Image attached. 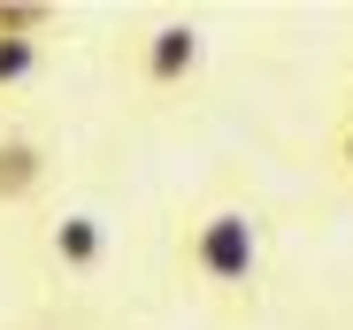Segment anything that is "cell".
Instances as JSON below:
<instances>
[{
	"label": "cell",
	"instance_id": "obj_1",
	"mask_svg": "<svg viewBox=\"0 0 353 330\" xmlns=\"http://www.w3.org/2000/svg\"><path fill=\"white\" fill-rule=\"evenodd\" d=\"M176 277L223 315H254V300H261V223H254V207L200 200L176 223Z\"/></svg>",
	"mask_w": 353,
	"mask_h": 330
},
{
	"label": "cell",
	"instance_id": "obj_2",
	"mask_svg": "<svg viewBox=\"0 0 353 330\" xmlns=\"http://www.w3.org/2000/svg\"><path fill=\"white\" fill-rule=\"evenodd\" d=\"M200 62H208V39H200V23H185V16H161V23H146V31L131 39V85L154 92V100L185 92V85L200 77Z\"/></svg>",
	"mask_w": 353,
	"mask_h": 330
},
{
	"label": "cell",
	"instance_id": "obj_3",
	"mask_svg": "<svg viewBox=\"0 0 353 330\" xmlns=\"http://www.w3.org/2000/svg\"><path fill=\"white\" fill-rule=\"evenodd\" d=\"M39 254L54 277H92V269L108 261V223L92 207H54L46 231H39Z\"/></svg>",
	"mask_w": 353,
	"mask_h": 330
},
{
	"label": "cell",
	"instance_id": "obj_4",
	"mask_svg": "<svg viewBox=\"0 0 353 330\" xmlns=\"http://www.w3.org/2000/svg\"><path fill=\"white\" fill-rule=\"evenodd\" d=\"M46 177H54L46 138H39V131H23V123H0V215L31 207V200L46 192Z\"/></svg>",
	"mask_w": 353,
	"mask_h": 330
},
{
	"label": "cell",
	"instance_id": "obj_5",
	"mask_svg": "<svg viewBox=\"0 0 353 330\" xmlns=\"http://www.w3.org/2000/svg\"><path fill=\"white\" fill-rule=\"evenodd\" d=\"M39 70H46V39H0V100L23 92Z\"/></svg>",
	"mask_w": 353,
	"mask_h": 330
},
{
	"label": "cell",
	"instance_id": "obj_6",
	"mask_svg": "<svg viewBox=\"0 0 353 330\" xmlns=\"http://www.w3.org/2000/svg\"><path fill=\"white\" fill-rule=\"evenodd\" d=\"M54 23L62 16H54L46 0H0V39H46Z\"/></svg>",
	"mask_w": 353,
	"mask_h": 330
},
{
	"label": "cell",
	"instance_id": "obj_7",
	"mask_svg": "<svg viewBox=\"0 0 353 330\" xmlns=\"http://www.w3.org/2000/svg\"><path fill=\"white\" fill-rule=\"evenodd\" d=\"M330 161H338V169H345V177H353V116H345V123H338V138H330Z\"/></svg>",
	"mask_w": 353,
	"mask_h": 330
},
{
	"label": "cell",
	"instance_id": "obj_8",
	"mask_svg": "<svg viewBox=\"0 0 353 330\" xmlns=\"http://www.w3.org/2000/svg\"><path fill=\"white\" fill-rule=\"evenodd\" d=\"M16 330H62V322H16Z\"/></svg>",
	"mask_w": 353,
	"mask_h": 330
},
{
	"label": "cell",
	"instance_id": "obj_9",
	"mask_svg": "<svg viewBox=\"0 0 353 330\" xmlns=\"http://www.w3.org/2000/svg\"><path fill=\"white\" fill-rule=\"evenodd\" d=\"M345 116H353V107H345Z\"/></svg>",
	"mask_w": 353,
	"mask_h": 330
}]
</instances>
